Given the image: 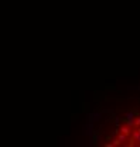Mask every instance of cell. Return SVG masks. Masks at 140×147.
<instances>
[{"instance_id":"7","label":"cell","mask_w":140,"mask_h":147,"mask_svg":"<svg viewBox=\"0 0 140 147\" xmlns=\"http://www.w3.org/2000/svg\"><path fill=\"white\" fill-rule=\"evenodd\" d=\"M126 126H129V127H135V119H126Z\"/></svg>"},{"instance_id":"9","label":"cell","mask_w":140,"mask_h":147,"mask_svg":"<svg viewBox=\"0 0 140 147\" xmlns=\"http://www.w3.org/2000/svg\"><path fill=\"white\" fill-rule=\"evenodd\" d=\"M112 144H113V146H119V144H120V142H119V140H118V137L112 140Z\"/></svg>"},{"instance_id":"6","label":"cell","mask_w":140,"mask_h":147,"mask_svg":"<svg viewBox=\"0 0 140 147\" xmlns=\"http://www.w3.org/2000/svg\"><path fill=\"white\" fill-rule=\"evenodd\" d=\"M125 118H126V119H135L136 118V113L133 112V110H129V112H126Z\"/></svg>"},{"instance_id":"3","label":"cell","mask_w":140,"mask_h":147,"mask_svg":"<svg viewBox=\"0 0 140 147\" xmlns=\"http://www.w3.org/2000/svg\"><path fill=\"white\" fill-rule=\"evenodd\" d=\"M132 142H136V143H139V144H140V127H137L135 131H133V134H132Z\"/></svg>"},{"instance_id":"10","label":"cell","mask_w":140,"mask_h":147,"mask_svg":"<svg viewBox=\"0 0 140 147\" xmlns=\"http://www.w3.org/2000/svg\"><path fill=\"white\" fill-rule=\"evenodd\" d=\"M115 126H116V127H119V126H120V119H119V118L115 119Z\"/></svg>"},{"instance_id":"1","label":"cell","mask_w":140,"mask_h":147,"mask_svg":"<svg viewBox=\"0 0 140 147\" xmlns=\"http://www.w3.org/2000/svg\"><path fill=\"white\" fill-rule=\"evenodd\" d=\"M84 133L86 136H92L94 134V125H92V122H89L88 125L84 126Z\"/></svg>"},{"instance_id":"5","label":"cell","mask_w":140,"mask_h":147,"mask_svg":"<svg viewBox=\"0 0 140 147\" xmlns=\"http://www.w3.org/2000/svg\"><path fill=\"white\" fill-rule=\"evenodd\" d=\"M127 137H129V136H127V134H125V133H118V140L120 142V144H122V143H125V142H126V140H127Z\"/></svg>"},{"instance_id":"2","label":"cell","mask_w":140,"mask_h":147,"mask_svg":"<svg viewBox=\"0 0 140 147\" xmlns=\"http://www.w3.org/2000/svg\"><path fill=\"white\" fill-rule=\"evenodd\" d=\"M88 118H89V122L94 123V122L100 120V119H102V115H100V113H89Z\"/></svg>"},{"instance_id":"4","label":"cell","mask_w":140,"mask_h":147,"mask_svg":"<svg viewBox=\"0 0 140 147\" xmlns=\"http://www.w3.org/2000/svg\"><path fill=\"white\" fill-rule=\"evenodd\" d=\"M119 131H120V133L127 134V136H130V131H132V127H129V126H122V127L119 129Z\"/></svg>"},{"instance_id":"8","label":"cell","mask_w":140,"mask_h":147,"mask_svg":"<svg viewBox=\"0 0 140 147\" xmlns=\"http://www.w3.org/2000/svg\"><path fill=\"white\" fill-rule=\"evenodd\" d=\"M139 126H140V115L137 118H135V127H139Z\"/></svg>"}]
</instances>
